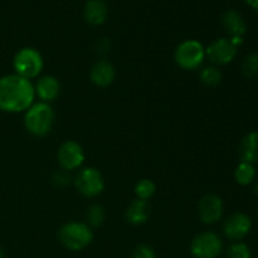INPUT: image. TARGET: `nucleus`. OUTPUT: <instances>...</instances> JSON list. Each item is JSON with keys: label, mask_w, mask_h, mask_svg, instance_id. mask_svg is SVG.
Listing matches in <instances>:
<instances>
[{"label": "nucleus", "mask_w": 258, "mask_h": 258, "mask_svg": "<svg viewBox=\"0 0 258 258\" xmlns=\"http://www.w3.org/2000/svg\"><path fill=\"white\" fill-rule=\"evenodd\" d=\"M35 98L34 86L18 75L0 77V111L17 113L27 111Z\"/></svg>", "instance_id": "nucleus-1"}, {"label": "nucleus", "mask_w": 258, "mask_h": 258, "mask_svg": "<svg viewBox=\"0 0 258 258\" xmlns=\"http://www.w3.org/2000/svg\"><path fill=\"white\" fill-rule=\"evenodd\" d=\"M54 123V111L47 102H38L25 111L24 126L34 136H44L50 133Z\"/></svg>", "instance_id": "nucleus-2"}, {"label": "nucleus", "mask_w": 258, "mask_h": 258, "mask_svg": "<svg viewBox=\"0 0 258 258\" xmlns=\"http://www.w3.org/2000/svg\"><path fill=\"white\" fill-rule=\"evenodd\" d=\"M59 241L70 251H81L92 242L93 233L90 226L81 222H68L59 229Z\"/></svg>", "instance_id": "nucleus-3"}, {"label": "nucleus", "mask_w": 258, "mask_h": 258, "mask_svg": "<svg viewBox=\"0 0 258 258\" xmlns=\"http://www.w3.org/2000/svg\"><path fill=\"white\" fill-rule=\"evenodd\" d=\"M13 67L15 70V75L20 76L27 80L38 77L43 70L42 54L34 48H22L13 59Z\"/></svg>", "instance_id": "nucleus-4"}, {"label": "nucleus", "mask_w": 258, "mask_h": 258, "mask_svg": "<svg viewBox=\"0 0 258 258\" xmlns=\"http://www.w3.org/2000/svg\"><path fill=\"white\" fill-rule=\"evenodd\" d=\"M206 58V49L198 40L188 39L176 47L174 59L183 70H196L203 63Z\"/></svg>", "instance_id": "nucleus-5"}, {"label": "nucleus", "mask_w": 258, "mask_h": 258, "mask_svg": "<svg viewBox=\"0 0 258 258\" xmlns=\"http://www.w3.org/2000/svg\"><path fill=\"white\" fill-rule=\"evenodd\" d=\"M75 186L82 196L92 198L102 193L105 189V180L98 169L88 166L81 169L75 176Z\"/></svg>", "instance_id": "nucleus-6"}, {"label": "nucleus", "mask_w": 258, "mask_h": 258, "mask_svg": "<svg viewBox=\"0 0 258 258\" xmlns=\"http://www.w3.org/2000/svg\"><path fill=\"white\" fill-rule=\"evenodd\" d=\"M223 243L221 237L214 232H203L194 237L190 252L196 258H217L221 254Z\"/></svg>", "instance_id": "nucleus-7"}, {"label": "nucleus", "mask_w": 258, "mask_h": 258, "mask_svg": "<svg viewBox=\"0 0 258 258\" xmlns=\"http://www.w3.org/2000/svg\"><path fill=\"white\" fill-rule=\"evenodd\" d=\"M57 156L60 168L66 171L81 168L85 161V151H83L82 146L72 140L64 141L60 145Z\"/></svg>", "instance_id": "nucleus-8"}, {"label": "nucleus", "mask_w": 258, "mask_h": 258, "mask_svg": "<svg viewBox=\"0 0 258 258\" xmlns=\"http://www.w3.org/2000/svg\"><path fill=\"white\" fill-rule=\"evenodd\" d=\"M237 55V47L228 38L216 39L206 49V57L209 58L212 63L218 66L228 64Z\"/></svg>", "instance_id": "nucleus-9"}, {"label": "nucleus", "mask_w": 258, "mask_h": 258, "mask_svg": "<svg viewBox=\"0 0 258 258\" xmlns=\"http://www.w3.org/2000/svg\"><path fill=\"white\" fill-rule=\"evenodd\" d=\"M198 212L204 224H214L223 216V202L216 194H207L199 201Z\"/></svg>", "instance_id": "nucleus-10"}, {"label": "nucleus", "mask_w": 258, "mask_h": 258, "mask_svg": "<svg viewBox=\"0 0 258 258\" xmlns=\"http://www.w3.org/2000/svg\"><path fill=\"white\" fill-rule=\"evenodd\" d=\"M252 228V221L247 214L233 213L226 219L223 224V232L227 238L232 241H241Z\"/></svg>", "instance_id": "nucleus-11"}, {"label": "nucleus", "mask_w": 258, "mask_h": 258, "mask_svg": "<svg viewBox=\"0 0 258 258\" xmlns=\"http://www.w3.org/2000/svg\"><path fill=\"white\" fill-rule=\"evenodd\" d=\"M115 67L107 60H97L92 66L90 72V78L93 85L97 87H107L115 80Z\"/></svg>", "instance_id": "nucleus-12"}, {"label": "nucleus", "mask_w": 258, "mask_h": 258, "mask_svg": "<svg viewBox=\"0 0 258 258\" xmlns=\"http://www.w3.org/2000/svg\"><path fill=\"white\" fill-rule=\"evenodd\" d=\"M108 8L103 0H88L83 9L85 20L91 25H101L106 22Z\"/></svg>", "instance_id": "nucleus-13"}, {"label": "nucleus", "mask_w": 258, "mask_h": 258, "mask_svg": "<svg viewBox=\"0 0 258 258\" xmlns=\"http://www.w3.org/2000/svg\"><path fill=\"white\" fill-rule=\"evenodd\" d=\"M222 25L231 38H242L247 30L243 17L234 9H229L224 13L222 17Z\"/></svg>", "instance_id": "nucleus-14"}, {"label": "nucleus", "mask_w": 258, "mask_h": 258, "mask_svg": "<svg viewBox=\"0 0 258 258\" xmlns=\"http://www.w3.org/2000/svg\"><path fill=\"white\" fill-rule=\"evenodd\" d=\"M35 95L42 100V102H50L59 95L60 85L54 76H44L39 78L34 87Z\"/></svg>", "instance_id": "nucleus-15"}, {"label": "nucleus", "mask_w": 258, "mask_h": 258, "mask_svg": "<svg viewBox=\"0 0 258 258\" xmlns=\"http://www.w3.org/2000/svg\"><path fill=\"white\" fill-rule=\"evenodd\" d=\"M149 204L146 201H141V199H135L130 203V206L126 209V221L134 226H140V224L146 223L150 216V211H149Z\"/></svg>", "instance_id": "nucleus-16"}, {"label": "nucleus", "mask_w": 258, "mask_h": 258, "mask_svg": "<svg viewBox=\"0 0 258 258\" xmlns=\"http://www.w3.org/2000/svg\"><path fill=\"white\" fill-rule=\"evenodd\" d=\"M239 156L243 163L254 164L258 161V133L247 134L239 145Z\"/></svg>", "instance_id": "nucleus-17"}, {"label": "nucleus", "mask_w": 258, "mask_h": 258, "mask_svg": "<svg viewBox=\"0 0 258 258\" xmlns=\"http://www.w3.org/2000/svg\"><path fill=\"white\" fill-rule=\"evenodd\" d=\"M254 176H256V169L253 164L242 161L234 171V179L239 185H249L253 181Z\"/></svg>", "instance_id": "nucleus-18"}, {"label": "nucleus", "mask_w": 258, "mask_h": 258, "mask_svg": "<svg viewBox=\"0 0 258 258\" xmlns=\"http://www.w3.org/2000/svg\"><path fill=\"white\" fill-rule=\"evenodd\" d=\"M199 80L203 85L208 86V87H214L218 86L222 81V73L214 66H207L199 73Z\"/></svg>", "instance_id": "nucleus-19"}, {"label": "nucleus", "mask_w": 258, "mask_h": 258, "mask_svg": "<svg viewBox=\"0 0 258 258\" xmlns=\"http://www.w3.org/2000/svg\"><path fill=\"white\" fill-rule=\"evenodd\" d=\"M156 185L150 179H141L135 185V194L138 199L148 202L155 194Z\"/></svg>", "instance_id": "nucleus-20"}, {"label": "nucleus", "mask_w": 258, "mask_h": 258, "mask_svg": "<svg viewBox=\"0 0 258 258\" xmlns=\"http://www.w3.org/2000/svg\"><path fill=\"white\" fill-rule=\"evenodd\" d=\"M86 218H87V223L90 224L91 227H95V228L101 227L106 218L105 208H103L102 206H100V204H92V206L87 209Z\"/></svg>", "instance_id": "nucleus-21"}, {"label": "nucleus", "mask_w": 258, "mask_h": 258, "mask_svg": "<svg viewBox=\"0 0 258 258\" xmlns=\"http://www.w3.org/2000/svg\"><path fill=\"white\" fill-rule=\"evenodd\" d=\"M242 73L247 78H254L258 76V55L252 53L244 58L242 63Z\"/></svg>", "instance_id": "nucleus-22"}, {"label": "nucleus", "mask_w": 258, "mask_h": 258, "mask_svg": "<svg viewBox=\"0 0 258 258\" xmlns=\"http://www.w3.org/2000/svg\"><path fill=\"white\" fill-rule=\"evenodd\" d=\"M228 258H251V249L242 242L233 243L227 251Z\"/></svg>", "instance_id": "nucleus-23"}, {"label": "nucleus", "mask_w": 258, "mask_h": 258, "mask_svg": "<svg viewBox=\"0 0 258 258\" xmlns=\"http://www.w3.org/2000/svg\"><path fill=\"white\" fill-rule=\"evenodd\" d=\"M133 258H156V253L148 244H139L134 249Z\"/></svg>", "instance_id": "nucleus-24"}, {"label": "nucleus", "mask_w": 258, "mask_h": 258, "mask_svg": "<svg viewBox=\"0 0 258 258\" xmlns=\"http://www.w3.org/2000/svg\"><path fill=\"white\" fill-rule=\"evenodd\" d=\"M52 180L55 186L62 188V186H66L68 183H70V175L66 173V170L57 171V173H54V175H53Z\"/></svg>", "instance_id": "nucleus-25"}, {"label": "nucleus", "mask_w": 258, "mask_h": 258, "mask_svg": "<svg viewBox=\"0 0 258 258\" xmlns=\"http://www.w3.org/2000/svg\"><path fill=\"white\" fill-rule=\"evenodd\" d=\"M246 3L252 8V9L258 12V0H246Z\"/></svg>", "instance_id": "nucleus-26"}, {"label": "nucleus", "mask_w": 258, "mask_h": 258, "mask_svg": "<svg viewBox=\"0 0 258 258\" xmlns=\"http://www.w3.org/2000/svg\"><path fill=\"white\" fill-rule=\"evenodd\" d=\"M3 257H4V252H3L2 247H0V258H3Z\"/></svg>", "instance_id": "nucleus-27"}, {"label": "nucleus", "mask_w": 258, "mask_h": 258, "mask_svg": "<svg viewBox=\"0 0 258 258\" xmlns=\"http://www.w3.org/2000/svg\"><path fill=\"white\" fill-rule=\"evenodd\" d=\"M254 193H256L258 196V183L256 184V186H254Z\"/></svg>", "instance_id": "nucleus-28"}, {"label": "nucleus", "mask_w": 258, "mask_h": 258, "mask_svg": "<svg viewBox=\"0 0 258 258\" xmlns=\"http://www.w3.org/2000/svg\"><path fill=\"white\" fill-rule=\"evenodd\" d=\"M257 218H258V212H257Z\"/></svg>", "instance_id": "nucleus-29"}]
</instances>
